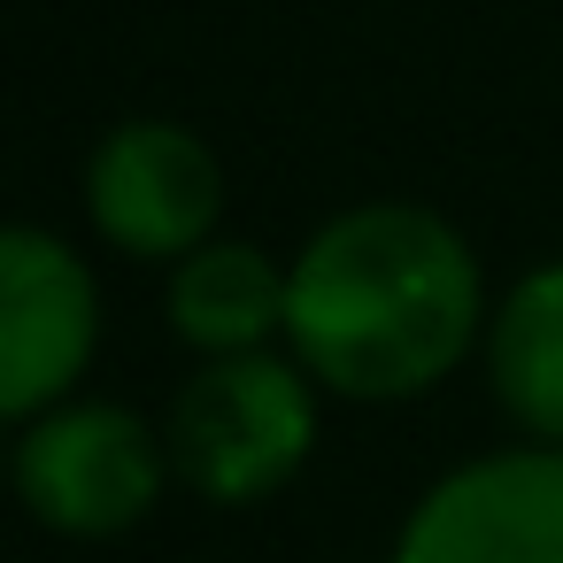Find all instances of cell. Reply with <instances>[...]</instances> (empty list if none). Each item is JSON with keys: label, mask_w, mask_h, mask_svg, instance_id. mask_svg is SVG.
I'll return each instance as SVG.
<instances>
[{"label": "cell", "mask_w": 563, "mask_h": 563, "mask_svg": "<svg viewBox=\"0 0 563 563\" xmlns=\"http://www.w3.org/2000/svg\"><path fill=\"white\" fill-rule=\"evenodd\" d=\"M478 247L424 201H355L286 263V355L340 401H417L486 347Z\"/></svg>", "instance_id": "1"}, {"label": "cell", "mask_w": 563, "mask_h": 563, "mask_svg": "<svg viewBox=\"0 0 563 563\" xmlns=\"http://www.w3.org/2000/svg\"><path fill=\"white\" fill-rule=\"evenodd\" d=\"M317 401H324V386L286 347L194 363L163 409L178 486L209 509H255V501L286 494L301 478V463L317 455V424H324Z\"/></svg>", "instance_id": "2"}, {"label": "cell", "mask_w": 563, "mask_h": 563, "mask_svg": "<svg viewBox=\"0 0 563 563\" xmlns=\"http://www.w3.org/2000/svg\"><path fill=\"white\" fill-rule=\"evenodd\" d=\"M178 486L170 440L132 401H63L32 417L9 448V494L55 540H124Z\"/></svg>", "instance_id": "3"}, {"label": "cell", "mask_w": 563, "mask_h": 563, "mask_svg": "<svg viewBox=\"0 0 563 563\" xmlns=\"http://www.w3.org/2000/svg\"><path fill=\"white\" fill-rule=\"evenodd\" d=\"M101 355V278L47 224H0V424L78 401Z\"/></svg>", "instance_id": "4"}, {"label": "cell", "mask_w": 563, "mask_h": 563, "mask_svg": "<svg viewBox=\"0 0 563 563\" xmlns=\"http://www.w3.org/2000/svg\"><path fill=\"white\" fill-rule=\"evenodd\" d=\"M224 163L178 117H124L86 155V224L132 263H186L224 224Z\"/></svg>", "instance_id": "5"}, {"label": "cell", "mask_w": 563, "mask_h": 563, "mask_svg": "<svg viewBox=\"0 0 563 563\" xmlns=\"http://www.w3.org/2000/svg\"><path fill=\"white\" fill-rule=\"evenodd\" d=\"M386 563H563V448L517 440L448 463L401 509Z\"/></svg>", "instance_id": "6"}, {"label": "cell", "mask_w": 563, "mask_h": 563, "mask_svg": "<svg viewBox=\"0 0 563 563\" xmlns=\"http://www.w3.org/2000/svg\"><path fill=\"white\" fill-rule=\"evenodd\" d=\"M163 324L178 332V347H194V363L286 347V263L271 247H255V240L217 232L209 247L170 263Z\"/></svg>", "instance_id": "7"}, {"label": "cell", "mask_w": 563, "mask_h": 563, "mask_svg": "<svg viewBox=\"0 0 563 563\" xmlns=\"http://www.w3.org/2000/svg\"><path fill=\"white\" fill-rule=\"evenodd\" d=\"M486 386L525 440L563 448V255L532 263L494 294L486 317Z\"/></svg>", "instance_id": "8"}]
</instances>
